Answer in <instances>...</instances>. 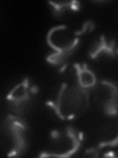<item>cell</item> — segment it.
I'll return each mask as SVG.
<instances>
[{
	"label": "cell",
	"mask_w": 118,
	"mask_h": 158,
	"mask_svg": "<svg viewBox=\"0 0 118 158\" xmlns=\"http://www.w3.org/2000/svg\"><path fill=\"white\" fill-rule=\"evenodd\" d=\"M90 94L91 90L79 85L74 77L73 70H70L68 78L61 84L55 98L47 104L61 120H73L86 111Z\"/></svg>",
	"instance_id": "cell-1"
},
{
	"label": "cell",
	"mask_w": 118,
	"mask_h": 158,
	"mask_svg": "<svg viewBox=\"0 0 118 158\" xmlns=\"http://www.w3.org/2000/svg\"><path fill=\"white\" fill-rule=\"evenodd\" d=\"M92 28L93 25L88 22L84 24L80 31H73L65 25L52 28L47 34L46 41L53 52L47 56V60L55 65L64 63L77 49L81 35L87 31L91 32Z\"/></svg>",
	"instance_id": "cell-2"
},
{
	"label": "cell",
	"mask_w": 118,
	"mask_h": 158,
	"mask_svg": "<svg viewBox=\"0 0 118 158\" xmlns=\"http://www.w3.org/2000/svg\"><path fill=\"white\" fill-rule=\"evenodd\" d=\"M26 131L27 126L17 116H9L3 121L0 126V137L8 156H20L25 152Z\"/></svg>",
	"instance_id": "cell-3"
},
{
	"label": "cell",
	"mask_w": 118,
	"mask_h": 158,
	"mask_svg": "<svg viewBox=\"0 0 118 158\" xmlns=\"http://www.w3.org/2000/svg\"><path fill=\"white\" fill-rule=\"evenodd\" d=\"M38 88L28 78L19 82L7 95V105L18 116L25 115L37 101Z\"/></svg>",
	"instance_id": "cell-4"
},
{
	"label": "cell",
	"mask_w": 118,
	"mask_h": 158,
	"mask_svg": "<svg viewBox=\"0 0 118 158\" xmlns=\"http://www.w3.org/2000/svg\"><path fill=\"white\" fill-rule=\"evenodd\" d=\"M52 148L46 156L68 157L75 153L80 147L82 141V133L78 132L73 127H66L63 131H55L51 135Z\"/></svg>",
	"instance_id": "cell-5"
},
{
	"label": "cell",
	"mask_w": 118,
	"mask_h": 158,
	"mask_svg": "<svg viewBox=\"0 0 118 158\" xmlns=\"http://www.w3.org/2000/svg\"><path fill=\"white\" fill-rule=\"evenodd\" d=\"M93 91L97 107L106 115H116L117 88L115 84L103 80L96 84Z\"/></svg>",
	"instance_id": "cell-6"
},
{
	"label": "cell",
	"mask_w": 118,
	"mask_h": 158,
	"mask_svg": "<svg viewBox=\"0 0 118 158\" xmlns=\"http://www.w3.org/2000/svg\"><path fill=\"white\" fill-rule=\"evenodd\" d=\"M114 41H111L108 43L105 38L101 36L100 38V41L95 43V44L90 49V56L92 58H96L98 56H101V54H107L110 56H114Z\"/></svg>",
	"instance_id": "cell-7"
},
{
	"label": "cell",
	"mask_w": 118,
	"mask_h": 158,
	"mask_svg": "<svg viewBox=\"0 0 118 158\" xmlns=\"http://www.w3.org/2000/svg\"><path fill=\"white\" fill-rule=\"evenodd\" d=\"M50 4L53 6V9L56 15H61L68 11V10L72 11V10H78L80 8V3L78 2H50Z\"/></svg>",
	"instance_id": "cell-8"
}]
</instances>
